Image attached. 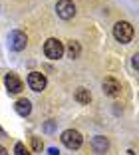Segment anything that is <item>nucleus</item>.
Segmentation results:
<instances>
[{
	"label": "nucleus",
	"mask_w": 139,
	"mask_h": 155,
	"mask_svg": "<svg viewBox=\"0 0 139 155\" xmlns=\"http://www.w3.org/2000/svg\"><path fill=\"white\" fill-rule=\"evenodd\" d=\"M113 36H115L117 42L127 44V42H131V38H133V26H131L129 22H125V20H121V22H117L115 26H113Z\"/></svg>",
	"instance_id": "1"
},
{
	"label": "nucleus",
	"mask_w": 139,
	"mask_h": 155,
	"mask_svg": "<svg viewBox=\"0 0 139 155\" xmlns=\"http://www.w3.org/2000/svg\"><path fill=\"white\" fill-rule=\"evenodd\" d=\"M44 54H46V58H50V60L62 58V54H64V44L58 40V38H48V40H46V44H44Z\"/></svg>",
	"instance_id": "2"
},
{
	"label": "nucleus",
	"mask_w": 139,
	"mask_h": 155,
	"mask_svg": "<svg viewBox=\"0 0 139 155\" xmlns=\"http://www.w3.org/2000/svg\"><path fill=\"white\" fill-rule=\"evenodd\" d=\"M81 133L76 131V129H66L62 133V143L68 147V149H80L81 147Z\"/></svg>",
	"instance_id": "3"
},
{
	"label": "nucleus",
	"mask_w": 139,
	"mask_h": 155,
	"mask_svg": "<svg viewBox=\"0 0 139 155\" xmlns=\"http://www.w3.org/2000/svg\"><path fill=\"white\" fill-rule=\"evenodd\" d=\"M56 12H58V16L62 20H70V18H74V14H76V6H74L72 0H58Z\"/></svg>",
	"instance_id": "4"
},
{
	"label": "nucleus",
	"mask_w": 139,
	"mask_h": 155,
	"mask_svg": "<svg viewBox=\"0 0 139 155\" xmlns=\"http://www.w3.org/2000/svg\"><path fill=\"white\" fill-rule=\"evenodd\" d=\"M28 44V38L24 32H20V30H14L12 34H10V48H12L14 52H22L24 48H26Z\"/></svg>",
	"instance_id": "5"
},
{
	"label": "nucleus",
	"mask_w": 139,
	"mask_h": 155,
	"mask_svg": "<svg viewBox=\"0 0 139 155\" xmlns=\"http://www.w3.org/2000/svg\"><path fill=\"white\" fill-rule=\"evenodd\" d=\"M28 86L34 91H42L46 87V76L40 74V72H32L30 76H28Z\"/></svg>",
	"instance_id": "6"
},
{
	"label": "nucleus",
	"mask_w": 139,
	"mask_h": 155,
	"mask_svg": "<svg viewBox=\"0 0 139 155\" xmlns=\"http://www.w3.org/2000/svg\"><path fill=\"white\" fill-rule=\"evenodd\" d=\"M4 84H6V87H8V91L10 94H20L22 91V80H20L16 74H6V78H4Z\"/></svg>",
	"instance_id": "7"
},
{
	"label": "nucleus",
	"mask_w": 139,
	"mask_h": 155,
	"mask_svg": "<svg viewBox=\"0 0 139 155\" xmlns=\"http://www.w3.org/2000/svg\"><path fill=\"white\" fill-rule=\"evenodd\" d=\"M103 91H105L108 96H117L121 91V84L117 82L115 78H105V80H103Z\"/></svg>",
	"instance_id": "8"
},
{
	"label": "nucleus",
	"mask_w": 139,
	"mask_h": 155,
	"mask_svg": "<svg viewBox=\"0 0 139 155\" xmlns=\"http://www.w3.org/2000/svg\"><path fill=\"white\" fill-rule=\"evenodd\" d=\"M14 110H16V114H18V115H22V117L30 115V111H32V104H30V100H26V97L18 100L16 104H14Z\"/></svg>",
	"instance_id": "9"
},
{
	"label": "nucleus",
	"mask_w": 139,
	"mask_h": 155,
	"mask_svg": "<svg viewBox=\"0 0 139 155\" xmlns=\"http://www.w3.org/2000/svg\"><path fill=\"white\" fill-rule=\"evenodd\" d=\"M91 145H94L95 153H105V151L109 149V141H108L103 135H95L94 141H91Z\"/></svg>",
	"instance_id": "10"
},
{
	"label": "nucleus",
	"mask_w": 139,
	"mask_h": 155,
	"mask_svg": "<svg viewBox=\"0 0 139 155\" xmlns=\"http://www.w3.org/2000/svg\"><path fill=\"white\" fill-rule=\"evenodd\" d=\"M74 97H76L78 104H84V105L91 101V94H90V90H85V87H78L76 94H74Z\"/></svg>",
	"instance_id": "11"
},
{
	"label": "nucleus",
	"mask_w": 139,
	"mask_h": 155,
	"mask_svg": "<svg viewBox=\"0 0 139 155\" xmlns=\"http://www.w3.org/2000/svg\"><path fill=\"white\" fill-rule=\"evenodd\" d=\"M80 54H81V46L78 44L76 40L68 42V56H70L72 60H76V58H80Z\"/></svg>",
	"instance_id": "12"
},
{
	"label": "nucleus",
	"mask_w": 139,
	"mask_h": 155,
	"mask_svg": "<svg viewBox=\"0 0 139 155\" xmlns=\"http://www.w3.org/2000/svg\"><path fill=\"white\" fill-rule=\"evenodd\" d=\"M30 143H32V149H34V151H42V149H44V143H42L40 137H32Z\"/></svg>",
	"instance_id": "13"
},
{
	"label": "nucleus",
	"mask_w": 139,
	"mask_h": 155,
	"mask_svg": "<svg viewBox=\"0 0 139 155\" xmlns=\"http://www.w3.org/2000/svg\"><path fill=\"white\" fill-rule=\"evenodd\" d=\"M14 153L16 155H30V151L26 149L24 143H16V145H14Z\"/></svg>",
	"instance_id": "14"
},
{
	"label": "nucleus",
	"mask_w": 139,
	"mask_h": 155,
	"mask_svg": "<svg viewBox=\"0 0 139 155\" xmlns=\"http://www.w3.org/2000/svg\"><path fill=\"white\" fill-rule=\"evenodd\" d=\"M131 64H133V68L139 72V54H135L133 58H131Z\"/></svg>",
	"instance_id": "15"
},
{
	"label": "nucleus",
	"mask_w": 139,
	"mask_h": 155,
	"mask_svg": "<svg viewBox=\"0 0 139 155\" xmlns=\"http://www.w3.org/2000/svg\"><path fill=\"white\" fill-rule=\"evenodd\" d=\"M48 155H60V151L56 149V147H50V149H48Z\"/></svg>",
	"instance_id": "16"
},
{
	"label": "nucleus",
	"mask_w": 139,
	"mask_h": 155,
	"mask_svg": "<svg viewBox=\"0 0 139 155\" xmlns=\"http://www.w3.org/2000/svg\"><path fill=\"white\" fill-rule=\"evenodd\" d=\"M54 129V123H46V131H52Z\"/></svg>",
	"instance_id": "17"
},
{
	"label": "nucleus",
	"mask_w": 139,
	"mask_h": 155,
	"mask_svg": "<svg viewBox=\"0 0 139 155\" xmlns=\"http://www.w3.org/2000/svg\"><path fill=\"white\" fill-rule=\"evenodd\" d=\"M0 155H10V153H8V151H6V149H4L2 145H0Z\"/></svg>",
	"instance_id": "18"
}]
</instances>
